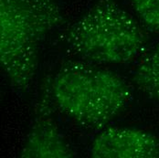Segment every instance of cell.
Here are the masks:
<instances>
[{"instance_id":"obj_1","label":"cell","mask_w":159,"mask_h":158,"mask_svg":"<svg viewBox=\"0 0 159 158\" xmlns=\"http://www.w3.org/2000/svg\"><path fill=\"white\" fill-rule=\"evenodd\" d=\"M63 22L55 0H0V61L12 87L27 92L46 36Z\"/></svg>"},{"instance_id":"obj_2","label":"cell","mask_w":159,"mask_h":158,"mask_svg":"<svg viewBox=\"0 0 159 158\" xmlns=\"http://www.w3.org/2000/svg\"><path fill=\"white\" fill-rule=\"evenodd\" d=\"M59 109L81 126L102 129L124 111L131 89L118 75L89 61L64 63L51 83Z\"/></svg>"},{"instance_id":"obj_7","label":"cell","mask_w":159,"mask_h":158,"mask_svg":"<svg viewBox=\"0 0 159 158\" xmlns=\"http://www.w3.org/2000/svg\"><path fill=\"white\" fill-rule=\"evenodd\" d=\"M139 19L150 29L159 32V0H130Z\"/></svg>"},{"instance_id":"obj_6","label":"cell","mask_w":159,"mask_h":158,"mask_svg":"<svg viewBox=\"0 0 159 158\" xmlns=\"http://www.w3.org/2000/svg\"><path fill=\"white\" fill-rule=\"evenodd\" d=\"M133 80L144 94L159 101V43L138 63Z\"/></svg>"},{"instance_id":"obj_5","label":"cell","mask_w":159,"mask_h":158,"mask_svg":"<svg viewBox=\"0 0 159 158\" xmlns=\"http://www.w3.org/2000/svg\"><path fill=\"white\" fill-rule=\"evenodd\" d=\"M43 111V110H42ZM39 111L30 128L19 156L22 158H70L74 152L48 111Z\"/></svg>"},{"instance_id":"obj_3","label":"cell","mask_w":159,"mask_h":158,"mask_svg":"<svg viewBox=\"0 0 159 158\" xmlns=\"http://www.w3.org/2000/svg\"><path fill=\"white\" fill-rule=\"evenodd\" d=\"M65 38L77 57L95 64L129 63L141 56L146 44L140 26L114 0H99Z\"/></svg>"},{"instance_id":"obj_4","label":"cell","mask_w":159,"mask_h":158,"mask_svg":"<svg viewBox=\"0 0 159 158\" xmlns=\"http://www.w3.org/2000/svg\"><path fill=\"white\" fill-rule=\"evenodd\" d=\"M94 158H159V137L140 129L109 127L91 146Z\"/></svg>"}]
</instances>
